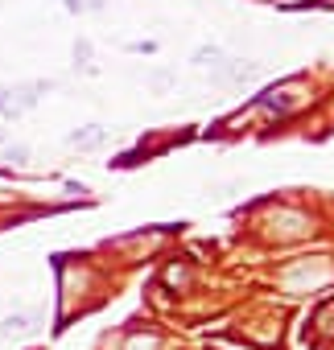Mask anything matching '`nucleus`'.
<instances>
[{"label":"nucleus","mask_w":334,"mask_h":350,"mask_svg":"<svg viewBox=\"0 0 334 350\" xmlns=\"http://www.w3.org/2000/svg\"><path fill=\"white\" fill-rule=\"evenodd\" d=\"M54 83H21V87H0V116L5 120H17L21 111H29L38 103L42 91H50Z\"/></svg>","instance_id":"f257e3e1"},{"label":"nucleus","mask_w":334,"mask_h":350,"mask_svg":"<svg viewBox=\"0 0 334 350\" xmlns=\"http://www.w3.org/2000/svg\"><path fill=\"white\" fill-rule=\"evenodd\" d=\"M256 75V66H244V62H235V58H223L215 70H211V83H223V87H240V83H248Z\"/></svg>","instance_id":"f03ea898"},{"label":"nucleus","mask_w":334,"mask_h":350,"mask_svg":"<svg viewBox=\"0 0 334 350\" xmlns=\"http://www.w3.org/2000/svg\"><path fill=\"white\" fill-rule=\"evenodd\" d=\"M297 91H301V83L293 79V83H281V87H272V91H264V99H260V103H264V107H272V111H289V107H297V103H301V95H297Z\"/></svg>","instance_id":"7ed1b4c3"},{"label":"nucleus","mask_w":334,"mask_h":350,"mask_svg":"<svg viewBox=\"0 0 334 350\" xmlns=\"http://www.w3.org/2000/svg\"><path fill=\"white\" fill-rule=\"evenodd\" d=\"M34 334V317L29 313H9L5 321H0V338H25Z\"/></svg>","instance_id":"20e7f679"},{"label":"nucleus","mask_w":334,"mask_h":350,"mask_svg":"<svg viewBox=\"0 0 334 350\" xmlns=\"http://www.w3.org/2000/svg\"><path fill=\"white\" fill-rule=\"evenodd\" d=\"M70 144H75V148H95V144H103V128H99V124L79 128V132H70Z\"/></svg>","instance_id":"39448f33"},{"label":"nucleus","mask_w":334,"mask_h":350,"mask_svg":"<svg viewBox=\"0 0 334 350\" xmlns=\"http://www.w3.org/2000/svg\"><path fill=\"white\" fill-rule=\"evenodd\" d=\"M219 62H223V50H219V46H203V50H194V66H211V70H215Z\"/></svg>","instance_id":"423d86ee"},{"label":"nucleus","mask_w":334,"mask_h":350,"mask_svg":"<svg viewBox=\"0 0 334 350\" xmlns=\"http://www.w3.org/2000/svg\"><path fill=\"white\" fill-rule=\"evenodd\" d=\"M170 83H174V75H170V70H157V75H149V87H153V91H170Z\"/></svg>","instance_id":"0eeeda50"},{"label":"nucleus","mask_w":334,"mask_h":350,"mask_svg":"<svg viewBox=\"0 0 334 350\" xmlns=\"http://www.w3.org/2000/svg\"><path fill=\"white\" fill-rule=\"evenodd\" d=\"M5 161H13V165H25V161H29V148H25V144H13V148L5 152Z\"/></svg>","instance_id":"6e6552de"},{"label":"nucleus","mask_w":334,"mask_h":350,"mask_svg":"<svg viewBox=\"0 0 334 350\" xmlns=\"http://www.w3.org/2000/svg\"><path fill=\"white\" fill-rule=\"evenodd\" d=\"M75 62H79V66L91 62V42H75Z\"/></svg>","instance_id":"1a4fd4ad"},{"label":"nucleus","mask_w":334,"mask_h":350,"mask_svg":"<svg viewBox=\"0 0 334 350\" xmlns=\"http://www.w3.org/2000/svg\"><path fill=\"white\" fill-rule=\"evenodd\" d=\"M66 9H70V13H83V9H87V0H66Z\"/></svg>","instance_id":"9d476101"},{"label":"nucleus","mask_w":334,"mask_h":350,"mask_svg":"<svg viewBox=\"0 0 334 350\" xmlns=\"http://www.w3.org/2000/svg\"><path fill=\"white\" fill-rule=\"evenodd\" d=\"M91 9H103V0H91Z\"/></svg>","instance_id":"9b49d317"},{"label":"nucleus","mask_w":334,"mask_h":350,"mask_svg":"<svg viewBox=\"0 0 334 350\" xmlns=\"http://www.w3.org/2000/svg\"><path fill=\"white\" fill-rule=\"evenodd\" d=\"M0 140H5V128H0Z\"/></svg>","instance_id":"f8f14e48"}]
</instances>
